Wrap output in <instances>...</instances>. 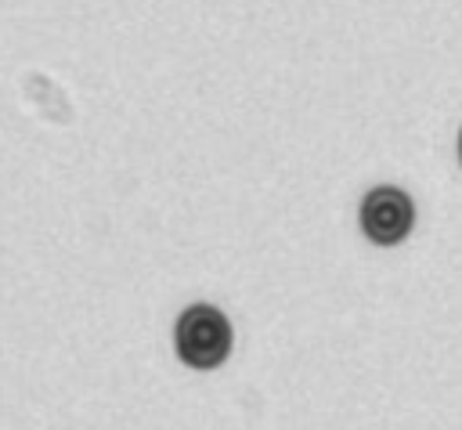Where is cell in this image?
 <instances>
[{
    "label": "cell",
    "instance_id": "obj_1",
    "mask_svg": "<svg viewBox=\"0 0 462 430\" xmlns=\"http://www.w3.org/2000/svg\"><path fill=\"white\" fill-rule=\"evenodd\" d=\"M173 343H177V354L184 365L217 369L231 354V322L224 318V311H217L209 304H191L177 318Z\"/></svg>",
    "mask_w": 462,
    "mask_h": 430
},
{
    "label": "cell",
    "instance_id": "obj_2",
    "mask_svg": "<svg viewBox=\"0 0 462 430\" xmlns=\"http://www.w3.org/2000/svg\"><path fill=\"white\" fill-rule=\"evenodd\" d=\"M415 228V202L404 188L375 184L361 199V231L375 246H397Z\"/></svg>",
    "mask_w": 462,
    "mask_h": 430
},
{
    "label": "cell",
    "instance_id": "obj_3",
    "mask_svg": "<svg viewBox=\"0 0 462 430\" xmlns=\"http://www.w3.org/2000/svg\"><path fill=\"white\" fill-rule=\"evenodd\" d=\"M458 159H462V130H458Z\"/></svg>",
    "mask_w": 462,
    "mask_h": 430
}]
</instances>
